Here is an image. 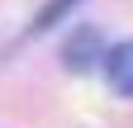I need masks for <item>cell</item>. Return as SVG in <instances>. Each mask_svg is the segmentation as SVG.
<instances>
[{"instance_id": "obj_1", "label": "cell", "mask_w": 133, "mask_h": 128, "mask_svg": "<svg viewBox=\"0 0 133 128\" xmlns=\"http://www.w3.org/2000/svg\"><path fill=\"white\" fill-rule=\"evenodd\" d=\"M109 52H105V38H100V29H90V24H81L71 38H66V47H62V62H66V71H90V67H100Z\"/></svg>"}, {"instance_id": "obj_2", "label": "cell", "mask_w": 133, "mask_h": 128, "mask_svg": "<svg viewBox=\"0 0 133 128\" xmlns=\"http://www.w3.org/2000/svg\"><path fill=\"white\" fill-rule=\"evenodd\" d=\"M105 76H109L114 95H133V38L119 43V47H109V57H105Z\"/></svg>"}, {"instance_id": "obj_3", "label": "cell", "mask_w": 133, "mask_h": 128, "mask_svg": "<svg viewBox=\"0 0 133 128\" xmlns=\"http://www.w3.org/2000/svg\"><path fill=\"white\" fill-rule=\"evenodd\" d=\"M71 5H76V0H52V5H48V10L38 14V19H33V29H52V19H57L62 10H71Z\"/></svg>"}]
</instances>
